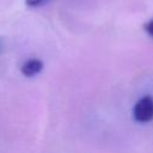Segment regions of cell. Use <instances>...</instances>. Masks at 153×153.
<instances>
[{"label": "cell", "instance_id": "cell-3", "mask_svg": "<svg viewBox=\"0 0 153 153\" xmlns=\"http://www.w3.org/2000/svg\"><path fill=\"white\" fill-rule=\"evenodd\" d=\"M143 29H145V31L147 32V35L153 38V19L148 20V22L143 25Z\"/></svg>", "mask_w": 153, "mask_h": 153}, {"label": "cell", "instance_id": "cell-2", "mask_svg": "<svg viewBox=\"0 0 153 153\" xmlns=\"http://www.w3.org/2000/svg\"><path fill=\"white\" fill-rule=\"evenodd\" d=\"M43 68V63L38 59H30L22 66V73L25 76H35Z\"/></svg>", "mask_w": 153, "mask_h": 153}, {"label": "cell", "instance_id": "cell-1", "mask_svg": "<svg viewBox=\"0 0 153 153\" xmlns=\"http://www.w3.org/2000/svg\"><path fill=\"white\" fill-rule=\"evenodd\" d=\"M133 115L137 122H151L153 120V98L151 96H145L139 99L134 105Z\"/></svg>", "mask_w": 153, "mask_h": 153}, {"label": "cell", "instance_id": "cell-4", "mask_svg": "<svg viewBox=\"0 0 153 153\" xmlns=\"http://www.w3.org/2000/svg\"><path fill=\"white\" fill-rule=\"evenodd\" d=\"M48 0H26V5L30 7H36V6H41L43 4H45Z\"/></svg>", "mask_w": 153, "mask_h": 153}]
</instances>
